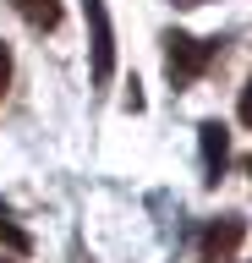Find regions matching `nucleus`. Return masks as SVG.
Listing matches in <instances>:
<instances>
[{"label":"nucleus","mask_w":252,"mask_h":263,"mask_svg":"<svg viewBox=\"0 0 252 263\" xmlns=\"http://www.w3.org/2000/svg\"><path fill=\"white\" fill-rule=\"evenodd\" d=\"M159 44H165V77H170V88L181 93V88H192V82H198L203 71L225 55V44H230V39H219V33H214V39H192V33L170 28Z\"/></svg>","instance_id":"f257e3e1"},{"label":"nucleus","mask_w":252,"mask_h":263,"mask_svg":"<svg viewBox=\"0 0 252 263\" xmlns=\"http://www.w3.org/2000/svg\"><path fill=\"white\" fill-rule=\"evenodd\" d=\"M83 16H88V49H93V82H110L115 77V28H110V6L104 0H83Z\"/></svg>","instance_id":"f03ea898"},{"label":"nucleus","mask_w":252,"mask_h":263,"mask_svg":"<svg viewBox=\"0 0 252 263\" xmlns=\"http://www.w3.org/2000/svg\"><path fill=\"white\" fill-rule=\"evenodd\" d=\"M241 241H247V219H241V214H219L214 225L203 230V241H198V258H203V263H236Z\"/></svg>","instance_id":"7ed1b4c3"},{"label":"nucleus","mask_w":252,"mask_h":263,"mask_svg":"<svg viewBox=\"0 0 252 263\" xmlns=\"http://www.w3.org/2000/svg\"><path fill=\"white\" fill-rule=\"evenodd\" d=\"M198 154H203V186H219L230 170V126L225 121H198Z\"/></svg>","instance_id":"20e7f679"},{"label":"nucleus","mask_w":252,"mask_h":263,"mask_svg":"<svg viewBox=\"0 0 252 263\" xmlns=\"http://www.w3.org/2000/svg\"><path fill=\"white\" fill-rule=\"evenodd\" d=\"M11 6H17V16L33 33H55V28H61V16H66V11H61V0H11Z\"/></svg>","instance_id":"39448f33"},{"label":"nucleus","mask_w":252,"mask_h":263,"mask_svg":"<svg viewBox=\"0 0 252 263\" xmlns=\"http://www.w3.org/2000/svg\"><path fill=\"white\" fill-rule=\"evenodd\" d=\"M0 241L11 247V252H22V258L33 252V236L17 225V214H11V203H6V197H0Z\"/></svg>","instance_id":"423d86ee"},{"label":"nucleus","mask_w":252,"mask_h":263,"mask_svg":"<svg viewBox=\"0 0 252 263\" xmlns=\"http://www.w3.org/2000/svg\"><path fill=\"white\" fill-rule=\"evenodd\" d=\"M6 88H11V44L0 39V99H6Z\"/></svg>","instance_id":"0eeeda50"},{"label":"nucleus","mask_w":252,"mask_h":263,"mask_svg":"<svg viewBox=\"0 0 252 263\" xmlns=\"http://www.w3.org/2000/svg\"><path fill=\"white\" fill-rule=\"evenodd\" d=\"M66 263H99V258H93V252H88L83 241H71V258H66Z\"/></svg>","instance_id":"6e6552de"},{"label":"nucleus","mask_w":252,"mask_h":263,"mask_svg":"<svg viewBox=\"0 0 252 263\" xmlns=\"http://www.w3.org/2000/svg\"><path fill=\"white\" fill-rule=\"evenodd\" d=\"M170 6H208V0H170Z\"/></svg>","instance_id":"1a4fd4ad"},{"label":"nucleus","mask_w":252,"mask_h":263,"mask_svg":"<svg viewBox=\"0 0 252 263\" xmlns=\"http://www.w3.org/2000/svg\"><path fill=\"white\" fill-rule=\"evenodd\" d=\"M0 263H11V258H0Z\"/></svg>","instance_id":"9d476101"}]
</instances>
